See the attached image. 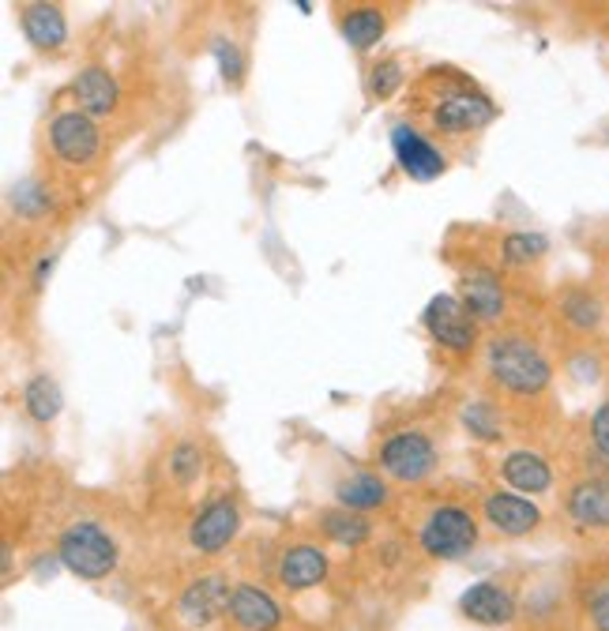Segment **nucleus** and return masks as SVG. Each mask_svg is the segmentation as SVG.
Instances as JSON below:
<instances>
[{"mask_svg":"<svg viewBox=\"0 0 609 631\" xmlns=\"http://www.w3.org/2000/svg\"><path fill=\"white\" fill-rule=\"evenodd\" d=\"M489 377L501 383L512 395H542L553 380V369L545 361V353L534 342H526L520 335H501L489 342L486 350Z\"/></svg>","mask_w":609,"mask_h":631,"instance_id":"1","label":"nucleus"},{"mask_svg":"<svg viewBox=\"0 0 609 631\" xmlns=\"http://www.w3.org/2000/svg\"><path fill=\"white\" fill-rule=\"evenodd\" d=\"M57 561L65 564L72 575H79V579L98 583L117 568V545L98 523L79 519V523H72L65 534H61Z\"/></svg>","mask_w":609,"mask_h":631,"instance_id":"2","label":"nucleus"},{"mask_svg":"<svg viewBox=\"0 0 609 631\" xmlns=\"http://www.w3.org/2000/svg\"><path fill=\"white\" fill-rule=\"evenodd\" d=\"M417 542L433 561H459L478 545V523L470 511L463 508H436L417 530Z\"/></svg>","mask_w":609,"mask_h":631,"instance_id":"3","label":"nucleus"},{"mask_svg":"<svg viewBox=\"0 0 609 631\" xmlns=\"http://www.w3.org/2000/svg\"><path fill=\"white\" fill-rule=\"evenodd\" d=\"M433 466H436V447L417 428H403V433L388 436L384 447H380V470L403 485L425 481L433 474Z\"/></svg>","mask_w":609,"mask_h":631,"instance_id":"4","label":"nucleus"},{"mask_svg":"<svg viewBox=\"0 0 609 631\" xmlns=\"http://www.w3.org/2000/svg\"><path fill=\"white\" fill-rule=\"evenodd\" d=\"M425 327H429V335L436 338L441 346H448V350H470L478 338V327H475V316H470V308L463 305V297H452V294H441L433 297L429 305H425Z\"/></svg>","mask_w":609,"mask_h":631,"instance_id":"5","label":"nucleus"},{"mask_svg":"<svg viewBox=\"0 0 609 631\" xmlns=\"http://www.w3.org/2000/svg\"><path fill=\"white\" fill-rule=\"evenodd\" d=\"M50 143H53V151H57V159H65L68 166H87V162L98 159L102 132H98L95 117L61 113L50 128Z\"/></svg>","mask_w":609,"mask_h":631,"instance_id":"6","label":"nucleus"},{"mask_svg":"<svg viewBox=\"0 0 609 631\" xmlns=\"http://www.w3.org/2000/svg\"><path fill=\"white\" fill-rule=\"evenodd\" d=\"M497 117L493 98L478 95V90H456V95L441 98L433 109V124L441 132H478Z\"/></svg>","mask_w":609,"mask_h":631,"instance_id":"7","label":"nucleus"},{"mask_svg":"<svg viewBox=\"0 0 609 631\" xmlns=\"http://www.w3.org/2000/svg\"><path fill=\"white\" fill-rule=\"evenodd\" d=\"M481 511H486L489 526H493L497 534H508V537H526L542 523L539 504L526 500L523 492H501V489L489 492V497L481 500Z\"/></svg>","mask_w":609,"mask_h":631,"instance_id":"8","label":"nucleus"},{"mask_svg":"<svg viewBox=\"0 0 609 631\" xmlns=\"http://www.w3.org/2000/svg\"><path fill=\"white\" fill-rule=\"evenodd\" d=\"M392 151H395V162L403 166L406 177H414V181H433V177H441L444 173V154L433 148L429 140H425L417 128L411 124H395L392 128Z\"/></svg>","mask_w":609,"mask_h":631,"instance_id":"9","label":"nucleus"},{"mask_svg":"<svg viewBox=\"0 0 609 631\" xmlns=\"http://www.w3.org/2000/svg\"><path fill=\"white\" fill-rule=\"evenodd\" d=\"M459 609L467 620L475 624H486V628H501V624H512L515 620V598L512 590H504L501 583H470L459 598Z\"/></svg>","mask_w":609,"mask_h":631,"instance_id":"10","label":"nucleus"},{"mask_svg":"<svg viewBox=\"0 0 609 631\" xmlns=\"http://www.w3.org/2000/svg\"><path fill=\"white\" fill-rule=\"evenodd\" d=\"M230 620L241 631H275L283 624V609L271 598L268 590L257 587V583H238L230 594Z\"/></svg>","mask_w":609,"mask_h":631,"instance_id":"11","label":"nucleus"},{"mask_svg":"<svg viewBox=\"0 0 609 631\" xmlns=\"http://www.w3.org/2000/svg\"><path fill=\"white\" fill-rule=\"evenodd\" d=\"M230 594H233V587L222 579V575H204V579H196L193 587L181 594V601H177L181 620H185L188 628L207 624V620H215L218 612L230 609Z\"/></svg>","mask_w":609,"mask_h":631,"instance_id":"12","label":"nucleus"},{"mask_svg":"<svg viewBox=\"0 0 609 631\" xmlns=\"http://www.w3.org/2000/svg\"><path fill=\"white\" fill-rule=\"evenodd\" d=\"M238 526H241V515L238 508H233V500H215V504H207L193 519L188 537H193L199 553H218V548H226L238 537Z\"/></svg>","mask_w":609,"mask_h":631,"instance_id":"13","label":"nucleus"},{"mask_svg":"<svg viewBox=\"0 0 609 631\" xmlns=\"http://www.w3.org/2000/svg\"><path fill=\"white\" fill-rule=\"evenodd\" d=\"M565 508L579 526L609 530V481L606 478H587V481L572 485Z\"/></svg>","mask_w":609,"mask_h":631,"instance_id":"14","label":"nucleus"},{"mask_svg":"<svg viewBox=\"0 0 609 631\" xmlns=\"http://www.w3.org/2000/svg\"><path fill=\"white\" fill-rule=\"evenodd\" d=\"M327 579V553L316 545H294L279 561V583L286 590H308Z\"/></svg>","mask_w":609,"mask_h":631,"instance_id":"15","label":"nucleus"},{"mask_svg":"<svg viewBox=\"0 0 609 631\" xmlns=\"http://www.w3.org/2000/svg\"><path fill=\"white\" fill-rule=\"evenodd\" d=\"M463 305L470 308V316L481 319V324H493L504 313V290L501 279L493 271H470L463 274Z\"/></svg>","mask_w":609,"mask_h":631,"instance_id":"16","label":"nucleus"},{"mask_svg":"<svg viewBox=\"0 0 609 631\" xmlns=\"http://www.w3.org/2000/svg\"><path fill=\"white\" fill-rule=\"evenodd\" d=\"M20 23H23L26 42L39 45V50H57V45H65L68 39L65 12H61L57 4H23Z\"/></svg>","mask_w":609,"mask_h":631,"instance_id":"17","label":"nucleus"},{"mask_svg":"<svg viewBox=\"0 0 609 631\" xmlns=\"http://www.w3.org/2000/svg\"><path fill=\"white\" fill-rule=\"evenodd\" d=\"M501 478L523 497H539L553 485V466L534 452H512L501 463Z\"/></svg>","mask_w":609,"mask_h":631,"instance_id":"18","label":"nucleus"},{"mask_svg":"<svg viewBox=\"0 0 609 631\" xmlns=\"http://www.w3.org/2000/svg\"><path fill=\"white\" fill-rule=\"evenodd\" d=\"M72 95L79 102V113L106 117L117 106V79L106 68H84L72 84Z\"/></svg>","mask_w":609,"mask_h":631,"instance_id":"19","label":"nucleus"},{"mask_svg":"<svg viewBox=\"0 0 609 631\" xmlns=\"http://www.w3.org/2000/svg\"><path fill=\"white\" fill-rule=\"evenodd\" d=\"M335 500H339V508L347 511H372V508H384L388 500V485L377 478V474H350L347 481L335 485Z\"/></svg>","mask_w":609,"mask_h":631,"instance_id":"20","label":"nucleus"},{"mask_svg":"<svg viewBox=\"0 0 609 631\" xmlns=\"http://www.w3.org/2000/svg\"><path fill=\"white\" fill-rule=\"evenodd\" d=\"M23 406H26V414H31V421H39V425H50V421H57V414L65 410V395H61L57 380L45 377V372H39V377L26 380Z\"/></svg>","mask_w":609,"mask_h":631,"instance_id":"21","label":"nucleus"},{"mask_svg":"<svg viewBox=\"0 0 609 631\" xmlns=\"http://www.w3.org/2000/svg\"><path fill=\"white\" fill-rule=\"evenodd\" d=\"M384 12L380 8H350L342 15V39H347L354 50H372L380 39H384Z\"/></svg>","mask_w":609,"mask_h":631,"instance_id":"22","label":"nucleus"},{"mask_svg":"<svg viewBox=\"0 0 609 631\" xmlns=\"http://www.w3.org/2000/svg\"><path fill=\"white\" fill-rule=\"evenodd\" d=\"M320 530H324L327 542H335V545H361V542H369V534H372V526L366 523V519H361L358 511H347V508L324 511Z\"/></svg>","mask_w":609,"mask_h":631,"instance_id":"23","label":"nucleus"},{"mask_svg":"<svg viewBox=\"0 0 609 631\" xmlns=\"http://www.w3.org/2000/svg\"><path fill=\"white\" fill-rule=\"evenodd\" d=\"M550 252V237L545 233H508L501 244V255L508 268H523V263H534Z\"/></svg>","mask_w":609,"mask_h":631,"instance_id":"24","label":"nucleus"},{"mask_svg":"<svg viewBox=\"0 0 609 631\" xmlns=\"http://www.w3.org/2000/svg\"><path fill=\"white\" fill-rule=\"evenodd\" d=\"M565 319L576 331H598L602 327V305H598L595 297L587 294V290H576V294L565 297Z\"/></svg>","mask_w":609,"mask_h":631,"instance_id":"25","label":"nucleus"},{"mask_svg":"<svg viewBox=\"0 0 609 631\" xmlns=\"http://www.w3.org/2000/svg\"><path fill=\"white\" fill-rule=\"evenodd\" d=\"M12 196H15L12 207L20 210V215H26V218H42L45 210L53 207V204H50V192H45L39 181H20Z\"/></svg>","mask_w":609,"mask_h":631,"instance_id":"26","label":"nucleus"},{"mask_svg":"<svg viewBox=\"0 0 609 631\" xmlns=\"http://www.w3.org/2000/svg\"><path fill=\"white\" fill-rule=\"evenodd\" d=\"M369 79H372V95L384 102V98H392L399 87H403V64L392 61V57H384L380 64H372V72H369Z\"/></svg>","mask_w":609,"mask_h":631,"instance_id":"27","label":"nucleus"},{"mask_svg":"<svg viewBox=\"0 0 609 631\" xmlns=\"http://www.w3.org/2000/svg\"><path fill=\"white\" fill-rule=\"evenodd\" d=\"M463 425H467L478 440H497V436H501V428H497V410L486 406V402L463 410Z\"/></svg>","mask_w":609,"mask_h":631,"instance_id":"28","label":"nucleus"},{"mask_svg":"<svg viewBox=\"0 0 609 631\" xmlns=\"http://www.w3.org/2000/svg\"><path fill=\"white\" fill-rule=\"evenodd\" d=\"M199 466H204V455H199V447L196 444H177L174 447V455H170V470H174V478L181 485H188L199 474Z\"/></svg>","mask_w":609,"mask_h":631,"instance_id":"29","label":"nucleus"},{"mask_svg":"<svg viewBox=\"0 0 609 631\" xmlns=\"http://www.w3.org/2000/svg\"><path fill=\"white\" fill-rule=\"evenodd\" d=\"M215 61H218V72H222L226 84H238V79L244 76V57H241V50L233 42L218 39L215 42Z\"/></svg>","mask_w":609,"mask_h":631,"instance_id":"30","label":"nucleus"},{"mask_svg":"<svg viewBox=\"0 0 609 631\" xmlns=\"http://www.w3.org/2000/svg\"><path fill=\"white\" fill-rule=\"evenodd\" d=\"M590 444L602 459H609V402H602L590 417Z\"/></svg>","mask_w":609,"mask_h":631,"instance_id":"31","label":"nucleus"},{"mask_svg":"<svg viewBox=\"0 0 609 631\" xmlns=\"http://www.w3.org/2000/svg\"><path fill=\"white\" fill-rule=\"evenodd\" d=\"M590 624L598 631H609V590L595 594V601H590Z\"/></svg>","mask_w":609,"mask_h":631,"instance_id":"32","label":"nucleus"}]
</instances>
